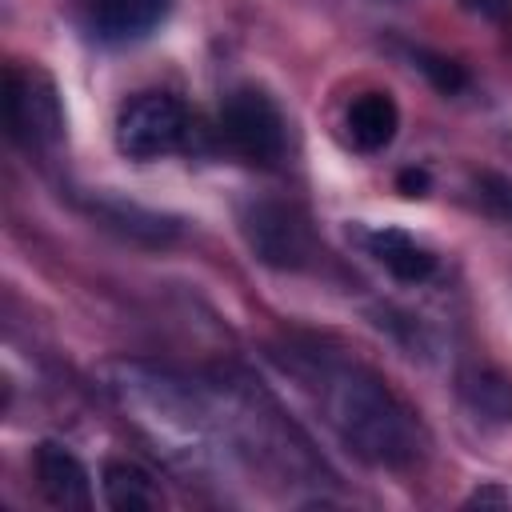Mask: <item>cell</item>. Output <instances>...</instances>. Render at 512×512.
Wrapping results in <instances>:
<instances>
[{
  "instance_id": "obj_1",
  "label": "cell",
  "mask_w": 512,
  "mask_h": 512,
  "mask_svg": "<svg viewBox=\"0 0 512 512\" xmlns=\"http://www.w3.org/2000/svg\"><path fill=\"white\" fill-rule=\"evenodd\" d=\"M308 388L332 432L368 464L404 468L420 456V424L408 404L368 368L344 360H312Z\"/></svg>"
},
{
  "instance_id": "obj_2",
  "label": "cell",
  "mask_w": 512,
  "mask_h": 512,
  "mask_svg": "<svg viewBox=\"0 0 512 512\" xmlns=\"http://www.w3.org/2000/svg\"><path fill=\"white\" fill-rule=\"evenodd\" d=\"M220 132L248 164H276L284 156V116L276 100L252 84L232 88L220 104Z\"/></svg>"
},
{
  "instance_id": "obj_3",
  "label": "cell",
  "mask_w": 512,
  "mask_h": 512,
  "mask_svg": "<svg viewBox=\"0 0 512 512\" xmlns=\"http://www.w3.org/2000/svg\"><path fill=\"white\" fill-rule=\"evenodd\" d=\"M188 116L168 92H140L116 116V148L128 160H160L184 144Z\"/></svg>"
},
{
  "instance_id": "obj_4",
  "label": "cell",
  "mask_w": 512,
  "mask_h": 512,
  "mask_svg": "<svg viewBox=\"0 0 512 512\" xmlns=\"http://www.w3.org/2000/svg\"><path fill=\"white\" fill-rule=\"evenodd\" d=\"M240 232L248 240V248L272 264V268H304L308 256H312V236H308V224L276 204V200H256L240 212Z\"/></svg>"
},
{
  "instance_id": "obj_5",
  "label": "cell",
  "mask_w": 512,
  "mask_h": 512,
  "mask_svg": "<svg viewBox=\"0 0 512 512\" xmlns=\"http://www.w3.org/2000/svg\"><path fill=\"white\" fill-rule=\"evenodd\" d=\"M8 124L24 144L52 148L64 136V116L52 88L36 76H8Z\"/></svg>"
},
{
  "instance_id": "obj_6",
  "label": "cell",
  "mask_w": 512,
  "mask_h": 512,
  "mask_svg": "<svg viewBox=\"0 0 512 512\" xmlns=\"http://www.w3.org/2000/svg\"><path fill=\"white\" fill-rule=\"evenodd\" d=\"M32 472L40 492L56 504V508H88L92 504V480L88 468L56 440H44L32 456Z\"/></svg>"
},
{
  "instance_id": "obj_7",
  "label": "cell",
  "mask_w": 512,
  "mask_h": 512,
  "mask_svg": "<svg viewBox=\"0 0 512 512\" xmlns=\"http://www.w3.org/2000/svg\"><path fill=\"white\" fill-rule=\"evenodd\" d=\"M348 140L360 148V152H384L392 140H396V128H400V108L388 92H360L352 104H348Z\"/></svg>"
},
{
  "instance_id": "obj_8",
  "label": "cell",
  "mask_w": 512,
  "mask_h": 512,
  "mask_svg": "<svg viewBox=\"0 0 512 512\" xmlns=\"http://www.w3.org/2000/svg\"><path fill=\"white\" fill-rule=\"evenodd\" d=\"M364 248H368V256L384 272H392L404 284H420V280H428L436 272V256L424 244H416L408 232H400V228H376V232H368L364 236Z\"/></svg>"
},
{
  "instance_id": "obj_9",
  "label": "cell",
  "mask_w": 512,
  "mask_h": 512,
  "mask_svg": "<svg viewBox=\"0 0 512 512\" xmlns=\"http://www.w3.org/2000/svg\"><path fill=\"white\" fill-rule=\"evenodd\" d=\"M460 400L472 416L488 424H512V380L496 368H464L460 380Z\"/></svg>"
},
{
  "instance_id": "obj_10",
  "label": "cell",
  "mask_w": 512,
  "mask_h": 512,
  "mask_svg": "<svg viewBox=\"0 0 512 512\" xmlns=\"http://www.w3.org/2000/svg\"><path fill=\"white\" fill-rule=\"evenodd\" d=\"M100 488H104L108 508H116V512H148L160 504V488L132 460H108L100 472Z\"/></svg>"
},
{
  "instance_id": "obj_11",
  "label": "cell",
  "mask_w": 512,
  "mask_h": 512,
  "mask_svg": "<svg viewBox=\"0 0 512 512\" xmlns=\"http://www.w3.org/2000/svg\"><path fill=\"white\" fill-rule=\"evenodd\" d=\"M172 0H96V28L108 40H136L152 32Z\"/></svg>"
},
{
  "instance_id": "obj_12",
  "label": "cell",
  "mask_w": 512,
  "mask_h": 512,
  "mask_svg": "<svg viewBox=\"0 0 512 512\" xmlns=\"http://www.w3.org/2000/svg\"><path fill=\"white\" fill-rule=\"evenodd\" d=\"M476 188V204L480 212H488L492 220H512V180L500 172H480L472 180Z\"/></svg>"
},
{
  "instance_id": "obj_13",
  "label": "cell",
  "mask_w": 512,
  "mask_h": 512,
  "mask_svg": "<svg viewBox=\"0 0 512 512\" xmlns=\"http://www.w3.org/2000/svg\"><path fill=\"white\" fill-rule=\"evenodd\" d=\"M416 64L440 92H460L464 88V68L456 60H444V56H432V52H416Z\"/></svg>"
},
{
  "instance_id": "obj_14",
  "label": "cell",
  "mask_w": 512,
  "mask_h": 512,
  "mask_svg": "<svg viewBox=\"0 0 512 512\" xmlns=\"http://www.w3.org/2000/svg\"><path fill=\"white\" fill-rule=\"evenodd\" d=\"M396 188H400L404 196H424V192H428V172H424V168H404V172L396 176Z\"/></svg>"
},
{
  "instance_id": "obj_15",
  "label": "cell",
  "mask_w": 512,
  "mask_h": 512,
  "mask_svg": "<svg viewBox=\"0 0 512 512\" xmlns=\"http://www.w3.org/2000/svg\"><path fill=\"white\" fill-rule=\"evenodd\" d=\"M460 4L480 12V16H500V8H504V0H460Z\"/></svg>"
},
{
  "instance_id": "obj_16",
  "label": "cell",
  "mask_w": 512,
  "mask_h": 512,
  "mask_svg": "<svg viewBox=\"0 0 512 512\" xmlns=\"http://www.w3.org/2000/svg\"><path fill=\"white\" fill-rule=\"evenodd\" d=\"M468 504H504V492H500V488H484V492H476Z\"/></svg>"
}]
</instances>
